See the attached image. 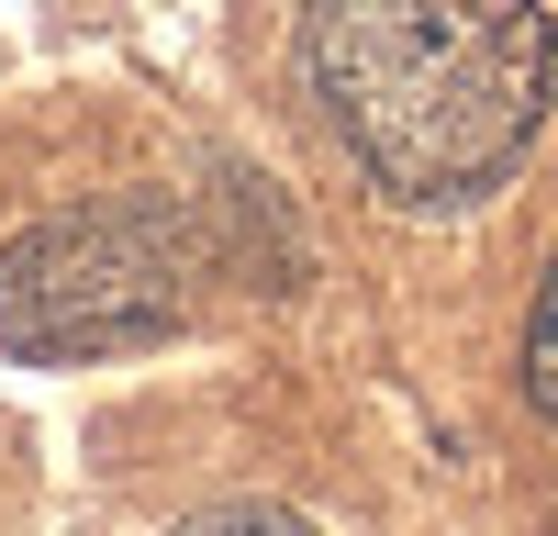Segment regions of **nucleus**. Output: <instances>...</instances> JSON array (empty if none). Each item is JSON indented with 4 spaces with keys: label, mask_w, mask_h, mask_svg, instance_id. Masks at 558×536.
Masks as SVG:
<instances>
[{
    "label": "nucleus",
    "mask_w": 558,
    "mask_h": 536,
    "mask_svg": "<svg viewBox=\"0 0 558 536\" xmlns=\"http://www.w3.org/2000/svg\"><path fill=\"white\" fill-rule=\"evenodd\" d=\"M536 0H313L302 78L357 168L402 202H458L514 168L547 112Z\"/></svg>",
    "instance_id": "f257e3e1"
},
{
    "label": "nucleus",
    "mask_w": 558,
    "mask_h": 536,
    "mask_svg": "<svg viewBox=\"0 0 558 536\" xmlns=\"http://www.w3.org/2000/svg\"><path fill=\"white\" fill-rule=\"evenodd\" d=\"M202 246L179 202H78L0 246V346L12 357H112L191 313Z\"/></svg>",
    "instance_id": "f03ea898"
},
{
    "label": "nucleus",
    "mask_w": 558,
    "mask_h": 536,
    "mask_svg": "<svg viewBox=\"0 0 558 536\" xmlns=\"http://www.w3.org/2000/svg\"><path fill=\"white\" fill-rule=\"evenodd\" d=\"M525 402L558 425V268H547V291H536V325H525Z\"/></svg>",
    "instance_id": "7ed1b4c3"
},
{
    "label": "nucleus",
    "mask_w": 558,
    "mask_h": 536,
    "mask_svg": "<svg viewBox=\"0 0 558 536\" xmlns=\"http://www.w3.org/2000/svg\"><path fill=\"white\" fill-rule=\"evenodd\" d=\"M179 536H313V525L279 514V503H223V514H191Z\"/></svg>",
    "instance_id": "20e7f679"
}]
</instances>
